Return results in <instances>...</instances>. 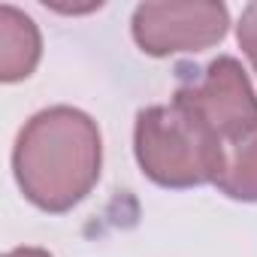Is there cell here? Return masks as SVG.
<instances>
[{"mask_svg":"<svg viewBox=\"0 0 257 257\" xmlns=\"http://www.w3.org/2000/svg\"><path fill=\"white\" fill-rule=\"evenodd\" d=\"M173 103L185 106L221 143H233L257 131V94L245 67L230 55L215 58L200 70V76L179 85Z\"/></svg>","mask_w":257,"mask_h":257,"instance_id":"3957f363","label":"cell"},{"mask_svg":"<svg viewBox=\"0 0 257 257\" xmlns=\"http://www.w3.org/2000/svg\"><path fill=\"white\" fill-rule=\"evenodd\" d=\"M100 167V127L82 109L49 106L25 121L16 137V182L22 194L43 212L61 215L82 203L97 185Z\"/></svg>","mask_w":257,"mask_h":257,"instance_id":"6da1fadb","label":"cell"},{"mask_svg":"<svg viewBox=\"0 0 257 257\" xmlns=\"http://www.w3.org/2000/svg\"><path fill=\"white\" fill-rule=\"evenodd\" d=\"M212 185L230 200L257 203V131L221 146Z\"/></svg>","mask_w":257,"mask_h":257,"instance_id":"8992f818","label":"cell"},{"mask_svg":"<svg viewBox=\"0 0 257 257\" xmlns=\"http://www.w3.org/2000/svg\"><path fill=\"white\" fill-rule=\"evenodd\" d=\"M221 140L185 106H149L137 112L134 155L140 170L161 188H194L215 179Z\"/></svg>","mask_w":257,"mask_h":257,"instance_id":"7a4b0ae2","label":"cell"},{"mask_svg":"<svg viewBox=\"0 0 257 257\" xmlns=\"http://www.w3.org/2000/svg\"><path fill=\"white\" fill-rule=\"evenodd\" d=\"M236 40L242 46V52L248 55L254 73H257V4H248L239 16V25H236Z\"/></svg>","mask_w":257,"mask_h":257,"instance_id":"52a82bcc","label":"cell"},{"mask_svg":"<svg viewBox=\"0 0 257 257\" xmlns=\"http://www.w3.org/2000/svg\"><path fill=\"white\" fill-rule=\"evenodd\" d=\"M230 13L218 0H155L134 10V40L152 58L212 49L227 37Z\"/></svg>","mask_w":257,"mask_h":257,"instance_id":"277c9868","label":"cell"},{"mask_svg":"<svg viewBox=\"0 0 257 257\" xmlns=\"http://www.w3.org/2000/svg\"><path fill=\"white\" fill-rule=\"evenodd\" d=\"M7 257H52V254L43 251V248H16V251H10Z\"/></svg>","mask_w":257,"mask_h":257,"instance_id":"ba28073f","label":"cell"},{"mask_svg":"<svg viewBox=\"0 0 257 257\" xmlns=\"http://www.w3.org/2000/svg\"><path fill=\"white\" fill-rule=\"evenodd\" d=\"M43 55L40 28L22 10L4 4L0 7V79L7 85L28 79Z\"/></svg>","mask_w":257,"mask_h":257,"instance_id":"5b68a950","label":"cell"}]
</instances>
